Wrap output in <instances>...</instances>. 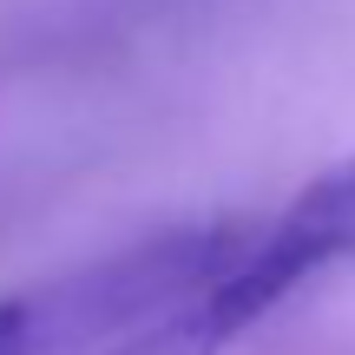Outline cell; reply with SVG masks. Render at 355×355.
Masks as SVG:
<instances>
[{
	"mask_svg": "<svg viewBox=\"0 0 355 355\" xmlns=\"http://www.w3.org/2000/svg\"><path fill=\"white\" fill-rule=\"evenodd\" d=\"M257 250L290 290H303L309 277H322L336 263H355V158L309 178L277 217H263Z\"/></svg>",
	"mask_w": 355,
	"mask_h": 355,
	"instance_id": "obj_1",
	"label": "cell"
}]
</instances>
